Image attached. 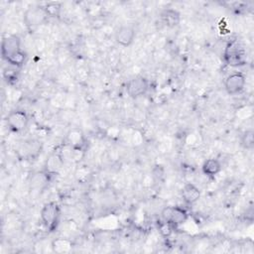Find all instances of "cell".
<instances>
[{
    "label": "cell",
    "instance_id": "6da1fadb",
    "mask_svg": "<svg viewBox=\"0 0 254 254\" xmlns=\"http://www.w3.org/2000/svg\"><path fill=\"white\" fill-rule=\"evenodd\" d=\"M1 55L2 58L14 67L23 65L27 59L26 53L21 49V40L16 35L3 38L1 43Z\"/></svg>",
    "mask_w": 254,
    "mask_h": 254
},
{
    "label": "cell",
    "instance_id": "7a4b0ae2",
    "mask_svg": "<svg viewBox=\"0 0 254 254\" xmlns=\"http://www.w3.org/2000/svg\"><path fill=\"white\" fill-rule=\"evenodd\" d=\"M40 218L44 227L48 231H55L60 223L61 207L56 201L45 203L40 211Z\"/></svg>",
    "mask_w": 254,
    "mask_h": 254
},
{
    "label": "cell",
    "instance_id": "3957f363",
    "mask_svg": "<svg viewBox=\"0 0 254 254\" xmlns=\"http://www.w3.org/2000/svg\"><path fill=\"white\" fill-rule=\"evenodd\" d=\"M223 56L225 63L230 66L237 67L246 64V54L239 42L236 40L228 42Z\"/></svg>",
    "mask_w": 254,
    "mask_h": 254
},
{
    "label": "cell",
    "instance_id": "277c9868",
    "mask_svg": "<svg viewBox=\"0 0 254 254\" xmlns=\"http://www.w3.org/2000/svg\"><path fill=\"white\" fill-rule=\"evenodd\" d=\"M162 220L170 222L175 227L185 223L189 217L188 210L179 205L166 206L161 212Z\"/></svg>",
    "mask_w": 254,
    "mask_h": 254
},
{
    "label": "cell",
    "instance_id": "5b68a950",
    "mask_svg": "<svg viewBox=\"0 0 254 254\" xmlns=\"http://www.w3.org/2000/svg\"><path fill=\"white\" fill-rule=\"evenodd\" d=\"M6 124L13 132H23L29 124V116L24 110H13L7 115Z\"/></svg>",
    "mask_w": 254,
    "mask_h": 254
},
{
    "label": "cell",
    "instance_id": "8992f818",
    "mask_svg": "<svg viewBox=\"0 0 254 254\" xmlns=\"http://www.w3.org/2000/svg\"><path fill=\"white\" fill-rule=\"evenodd\" d=\"M149 89V81L143 75H136L126 83V91L131 98L143 96Z\"/></svg>",
    "mask_w": 254,
    "mask_h": 254
},
{
    "label": "cell",
    "instance_id": "52a82bcc",
    "mask_svg": "<svg viewBox=\"0 0 254 254\" xmlns=\"http://www.w3.org/2000/svg\"><path fill=\"white\" fill-rule=\"evenodd\" d=\"M49 18L44 6L30 7L24 14V21L27 27L34 29L42 25Z\"/></svg>",
    "mask_w": 254,
    "mask_h": 254
},
{
    "label": "cell",
    "instance_id": "ba28073f",
    "mask_svg": "<svg viewBox=\"0 0 254 254\" xmlns=\"http://www.w3.org/2000/svg\"><path fill=\"white\" fill-rule=\"evenodd\" d=\"M246 76L244 73L235 71L228 74L224 80V87L229 95L239 94L245 87Z\"/></svg>",
    "mask_w": 254,
    "mask_h": 254
},
{
    "label": "cell",
    "instance_id": "9c48e42d",
    "mask_svg": "<svg viewBox=\"0 0 254 254\" xmlns=\"http://www.w3.org/2000/svg\"><path fill=\"white\" fill-rule=\"evenodd\" d=\"M135 37L136 31L130 25H122L115 32V42L121 47H129Z\"/></svg>",
    "mask_w": 254,
    "mask_h": 254
},
{
    "label": "cell",
    "instance_id": "30bf717a",
    "mask_svg": "<svg viewBox=\"0 0 254 254\" xmlns=\"http://www.w3.org/2000/svg\"><path fill=\"white\" fill-rule=\"evenodd\" d=\"M200 190L198 189V187H196L194 184L192 183H187L181 190V195L183 200L189 204H194L195 202L198 201V199L200 198Z\"/></svg>",
    "mask_w": 254,
    "mask_h": 254
},
{
    "label": "cell",
    "instance_id": "8fae6325",
    "mask_svg": "<svg viewBox=\"0 0 254 254\" xmlns=\"http://www.w3.org/2000/svg\"><path fill=\"white\" fill-rule=\"evenodd\" d=\"M160 18L162 23L168 27V28H175L180 24L181 21V14L179 11L172 9V8H167L164 9L161 14Z\"/></svg>",
    "mask_w": 254,
    "mask_h": 254
},
{
    "label": "cell",
    "instance_id": "7c38bea8",
    "mask_svg": "<svg viewBox=\"0 0 254 254\" xmlns=\"http://www.w3.org/2000/svg\"><path fill=\"white\" fill-rule=\"evenodd\" d=\"M221 170H222L221 163L214 158H209L205 160L201 166L202 173L209 178H214L220 173Z\"/></svg>",
    "mask_w": 254,
    "mask_h": 254
},
{
    "label": "cell",
    "instance_id": "4fadbf2b",
    "mask_svg": "<svg viewBox=\"0 0 254 254\" xmlns=\"http://www.w3.org/2000/svg\"><path fill=\"white\" fill-rule=\"evenodd\" d=\"M72 244L68 239L57 238L52 242L53 251L56 253H66L71 250Z\"/></svg>",
    "mask_w": 254,
    "mask_h": 254
},
{
    "label": "cell",
    "instance_id": "5bb4252c",
    "mask_svg": "<svg viewBox=\"0 0 254 254\" xmlns=\"http://www.w3.org/2000/svg\"><path fill=\"white\" fill-rule=\"evenodd\" d=\"M240 145L245 150H252L254 148V131L252 129H248L242 133Z\"/></svg>",
    "mask_w": 254,
    "mask_h": 254
},
{
    "label": "cell",
    "instance_id": "9a60e30c",
    "mask_svg": "<svg viewBox=\"0 0 254 254\" xmlns=\"http://www.w3.org/2000/svg\"><path fill=\"white\" fill-rule=\"evenodd\" d=\"M47 183H49V175L47 173L39 172L33 176L31 186L35 189H42L47 185Z\"/></svg>",
    "mask_w": 254,
    "mask_h": 254
},
{
    "label": "cell",
    "instance_id": "2e32d148",
    "mask_svg": "<svg viewBox=\"0 0 254 254\" xmlns=\"http://www.w3.org/2000/svg\"><path fill=\"white\" fill-rule=\"evenodd\" d=\"M44 8L49 17H58L60 15L62 6H61V3L59 2H50V3H47L44 6Z\"/></svg>",
    "mask_w": 254,
    "mask_h": 254
},
{
    "label": "cell",
    "instance_id": "e0dca14e",
    "mask_svg": "<svg viewBox=\"0 0 254 254\" xmlns=\"http://www.w3.org/2000/svg\"><path fill=\"white\" fill-rule=\"evenodd\" d=\"M175 226L173 224H171L170 222H167L165 220H161L158 224V230L161 233L162 236L164 237H169L174 230Z\"/></svg>",
    "mask_w": 254,
    "mask_h": 254
}]
</instances>
